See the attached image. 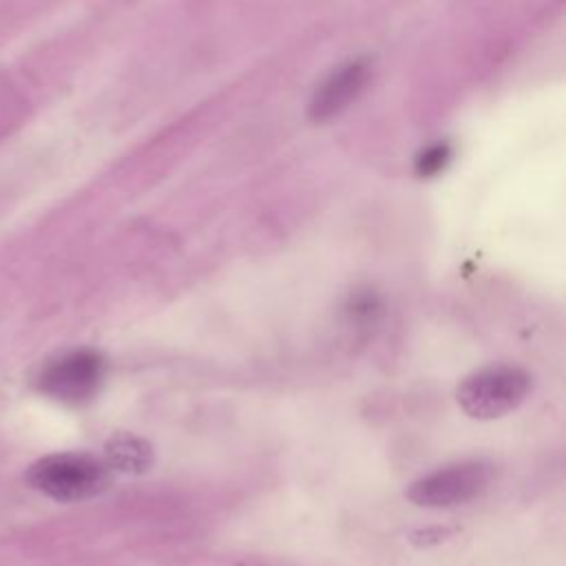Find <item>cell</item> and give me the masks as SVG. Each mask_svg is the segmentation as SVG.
I'll return each mask as SVG.
<instances>
[{
	"label": "cell",
	"instance_id": "5b68a950",
	"mask_svg": "<svg viewBox=\"0 0 566 566\" xmlns=\"http://www.w3.org/2000/svg\"><path fill=\"white\" fill-rule=\"evenodd\" d=\"M367 66L363 62H352L338 69L318 91L310 106L314 119H325L345 108L365 86Z\"/></svg>",
	"mask_w": 566,
	"mask_h": 566
},
{
	"label": "cell",
	"instance_id": "6da1fadb",
	"mask_svg": "<svg viewBox=\"0 0 566 566\" xmlns=\"http://www.w3.org/2000/svg\"><path fill=\"white\" fill-rule=\"evenodd\" d=\"M24 478L29 486L57 502H80L108 489L111 469L95 455L64 451L35 460Z\"/></svg>",
	"mask_w": 566,
	"mask_h": 566
},
{
	"label": "cell",
	"instance_id": "8992f818",
	"mask_svg": "<svg viewBox=\"0 0 566 566\" xmlns=\"http://www.w3.org/2000/svg\"><path fill=\"white\" fill-rule=\"evenodd\" d=\"M104 462L115 471L144 473L153 464V447L135 433H113L104 444Z\"/></svg>",
	"mask_w": 566,
	"mask_h": 566
},
{
	"label": "cell",
	"instance_id": "52a82bcc",
	"mask_svg": "<svg viewBox=\"0 0 566 566\" xmlns=\"http://www.w3.org/2000/svg\"><path fill=\"white\" fill-rule=\"evenodd\" d=\"M449 157H451L449 146H444V144L431 146V148H427V150L418 157L416 170H418V175H424V177H427V175H436L438 170L444 168V164L449 161Z\"/></svg>",
	"mask_w": 566,
	"mask_h": 566
},
{
	"label": "cell",
	"instance_id": "3957f363",
	"mask_svg": "<svg viewBox=\"0 0 566 566\" xmlns=\"http://www.w3.org/2000/svg\"><path fill=\"white\" fill-rule=\"evenodd\" d=\"M491 464L484 460H462L440 467L413 480L405 495L422 509H449L478 497L491 482Z\"/></svg>",
	"mask_w": 566,
	"mask_h": 566
},
{
	"label": "cell",
	"instance_id": "ba28073f",
	"mask_svg": "<svg viewBox=\"0 0 566 566\" xmlns=\"http://www.w3.org/2000/svg\"><path fill=\"white\" fill-rule=\"evenodd\" d=\"M447 535H451V531L447 528H427V531H416L411 535V542H418V544H438L442 542Z\"/></svg>",
	"mask_w": 566,
	"mask_h": 566
},
{
	"label": "cell",
	"instance_id": "277c9868",
	"mask_svg": "<svg viewBox=\"0 0 566 566\" xmlns=\"http://www.w3.org/2000/svg\"><path fill=\"white\" fill-rule=\"evenodd\" d=\"M104 358L95 349H75L53 360L40 376L44 394L64 402H84L102 385Z\"/></svg>",
	"mask_w": 566,
	"mask_h": 566
},
{
	"label": "cell",
	"instance_id": "7a4b0ae2",
	"mask_svg": "<svg viewBox=\"0 0 566 566\" xmlns=\"http://www.w3.org/2000/svg\"><path fill=\"white\" fill-rule=\"evenodd\" d=\"M531 389V376L517 365H486L464 376L455 389L460 409L475 420H493L517 409Z\"/></svg>",
	"mask_w": 566,
	"mask_h": 566
}]
</instances>
